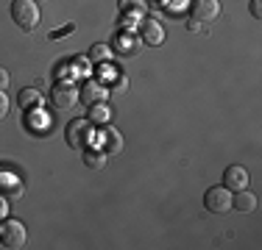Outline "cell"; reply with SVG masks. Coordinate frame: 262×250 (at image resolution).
<instances>
[{
  "label": "cell",
  "instance_id": "9",
  "mask_svg": "<svg viewBox=\"0 0 262 250\" xmlns=\"http://www.w3.org/2000/svg\"><path fill=\"white\" fill-rule=\"evenodd\" d=\"M101 145H103V153H106V156H117V153L123 150V136H120V131L106 128L103 136H101Z\"/></svg>",
  "mask_w": 262,
  "mask_h": 250
},
{
  "label": "cell",
  "instance_id": "11",
  "mask_svg": "<svg viewBox=\"0 0 262 250\" xmlns=\"http://www.w3.org/2000/svg\"><path fill=\"white\" fill-rule=\"evenodd\" d=\"M142 36H145L148 45H162L165 42V28L157 20H145L142 22Z\"/></svg>",
  "mask_w": 262,
  "mask_h": 250
},
{
  "label": "cell",
  "instance_id": "14",
  "mask_svg": "<svg viewBox=\"0 0 262 250\" xmlns=\"http://www.w3.org/2000/svg\"><path fill=\"white\" fill-rule=\"evenodd\" d=\"M109 59H112V47L109 45H92L90 47V61H95V64H106Z\"/></svg>",
  "mask_w": 262,
  "mask_h": 250
},
{
  "label": "cell",
  "instance_id": "4",
  "mask_svg": "<svg viewBox=\"0 0 262 250\" xmlns=\"http://www.w3.org/2000/svg\"><path fill=\"white\" fill-rule=\"evenodd\" d=\"M76 100H78V89L73 84H67V81L53 84V89H51V106H53V109L67 111V109L76 106Z\"/></svg>",
  "mask_w": 262,
  "mask_h": 250
},
{
  "label": "cell",
  "instance_id": "7",
  "mask_svg": "<svg viewBox=\"0 0 262 250\" xmlns=\"http://www.w3.org/2000/svg\"><path fill=\"white\" fill-rule=\"evenodd\" d=\"M223 186H226V189H232V192L246 189V186H248L246 167H226V170H223Z\"/></svg>",
  "mask_w": 262,
  "mask_h": 250
},
{
  "label": "cell",
  "instance_id": "20",
  "mask_svg": "<svg viewBox=\"0 0 262 250\" xmlns=\"http://www.w3.org/2000/svg\"><path fill=\"white\" fill-rule=\"evenodd\" d=\"M6 214H9V197L0 195V220H6Z\"/></svg>",
  "mask_w": 262,
  "mask_h": 250
},
{
  "label": "cell",
  "instance_id": "15",
  "mask_svg": "<svg viewBox=\"0 0 262 250\" xmlns=\"http://www.w3.org/2000/svg\"><path fill=\"white\" fill-rule=\"evenodd\" d=\"M120 9L126 11V14H131V11H134V14H142V11H145V0H120Z\"/></svg>",
  "mask_w": 262,
  "mask_h": 250
},
{
  "label": "cell",
  "instance_id": "18",
  "mask_svg": "<svg viewBox=\"0 0 262 250\" xmlns=\"http://www.w3.org/2000/svg\"><path fill=\"white\" fill-rule=\"evenodd\" d=\"M9 106H11V100H9V95H6L3 89H0V120H3L6 114H9Z\"/></svg>",
  "mask_w": 262,
  "mask_h": 250
},
{
  "label": "cell",
  "instance_id": "17",
  "mask_svg": "<svg viewBox=\"0 0 262 250\" xmlns=\"http://www.w3.org/2000/svg\"><path fill=\"white\" fill-rule=\"evenodd\" d=\"M92 120H95V122H106V120H109V109H106L103 103H98L95 109H92Z\"/></svg>",
  "mask_w": 262,
  "mask_h": 250
},
{
  "label": "cell",
  "instance_id": "19",
  "mask_svg": "<svg viewBox=\"0 0 262 250\" xmlns=\"http://www.w3.org/2000/svg\"><path fill=\"white\" fill-rule=\"evenodd\" d=\"M9 84H11V75H9V70L6 67H0V89H9Z\"/></svg>",
  "mask_w": 262,
  "mask_h": 250
},
{
  "label": "cell",
  "instance_id": "8",
  "mask_svg": "<svg viewBox=\"0 0 262 250\" xmlns=\"http://www.w3.org/2000/svg\"><path fill=\"white\" fill-rule=\"evenodd\" d=\"M78 95L86 106H98V103H106L109 89H103V84H98V81H90V84H84V89H81Z\"/></svg>",
  "mask_w": 262,
  "mask_h": 250
},
{
  "label": "cell",
  "instance_id": "12",
  "mask_svg": "<svg viewBox=\"0 0 262 250\" xmlns=\"http://www.w3.org/2000/svg\"><path fill=\"white\" fill-rule=\"evenodd\" d=\"M232 209L243 211V214H246V211H254L257 209V197H254L248 189H240L237 195H232Z\"/></svg>",
  "mask_w": 262,
  "mask_h": 250
},
{
  "label": "cell",
  "instance_id": "1",
  "mask_svg": "<svg viewBox=\"0 0 262 250\" xmlns=\"http://www.w3.org/2000/svg\"><path fill=\"white\" fill-rule=\"evenodd\" d=\"M11 20L23 31H34L36 22H39V6L34 0H14L11 3Z\"/></svg>",
  "mask_w": 262,
  "mask_h": 250
},
{
  "label": "cell",
  "instance_id": "10",
  "mask_svg": "<svg viewBox=\"0 0 262 250\" xmlns=\"http://www.w3.org/2000/svg\"><path fill=\"white\" fill-rule=\"evenodd\" d=\"M0 195L6 197H20L23 195V181L17 178V175H0Z\"/></svg>",
  "mask_w": 262,
  "mask_h": 250
},
{
  "label": "cell",
  "instance_id": "3",
  "mask_svg": "<svg viewBox=\"0 0 262 250\" xmlns=\"http://www.w3.org/2000/svg\"><path fill=\"white\" fill-rule=\"evenodd\" d=\"M204 206H207V211L212 214H226L229 209H232V189H226V186H212L207 189V195H204Z\"/></svg>",
  "mask_w": 262,
  "mask_h": 250
},
{
  "label": "cell",
  "instance_id": "5",
  "mask_svg": "<svg viewBox=\"0 0 262 250\" xmlns=\"http://www.w3.org/2000/svg\"><path fill=\"white\" fill-rule=\"evenodd\" d=\"M90 134H92L90 120H73L67 125V145L73 150H84L90 145Z\"/></svg>",
  "mask_w": 262,
  "mask_h": 250
},
{
  "label": "cell",
  "instance_id": "16",
  "mask_svg": "<svg viewBox=\"0 0 262 250\" xmlns=\"http://www.w3.org/2000/svg\"><path fill=\"white\" fill-rule=\"evenodd\" d=\"M103 159H106V153H90V150L84 153V164L86 167H101Z\"/></svg>",
  "mask_w": 262,
  "mask_h": 250
},
{
  "label": "cell",
  "instance_id": "2",
  "mask_svg": "<svg viewBox=\"0 0 262 250\" xmlns=\"http://www.w3.org/2000/svg\"><path fill=\"white\" fill-rule=\"evenodd\" d=\"M28 239L26 234V225H23L20 220H3L0 222V245L3 247H23Z\"/></svg>",
  "mask_w": 262,
  "mask_h": 250
},
{
  "label": "cell",
  "instance_id": "21",
  "mask_svg": "<svg viewBox=\"0 0 262 250\" xmlns=\"http://www.w3.org/2000/svg\"><path fill=\"white\" fill-rule=\"evenodd\" d=\"M73 31H76V25H64V28H59V31H53V39H59V36H64V34H73Z\"/></svg>",
  "mask_w": 262,
  "mask_h": 250
},
{
  "label": "cell",
  "instance_id": "22",
  "mask_svg": "<svg viewBox=\"0 0 262 250\" xmlns=\"http://www.w3.org/2000/svg\"><path fill=\"white\" fill-rule=\"evenodd\" d=\"M251 14L257 17V20L262 17V3H259V0H251Z\"/></svg>",
  "mask_w": 262,
  "mask_h": 250
},
{
  "label": "cell",
  "instance_id": "6",
  "mask_svg": "<svg viewBox=\"0 0 262 250\" xmlns=\"http://www.w3.org/2000/svg\"><path fill=\"white\" fill-rule=\"evenodd\" d=\"M190 14L195 22H215L221 17V0H192Z\"/></svg>",
  "mask_w": 262,
  "mask_h": 250
},
{
  "label": "cell",
  "instance_id": "13",
  "mask_svg": "<svg viewBox=\"0 0 262 250\" xmlns=\"http://www.w3.org/2000/svg\"><path fill=\"white\" fill-rule=\"evenodd\" d=\"M17 100H20V106H23V109H36V106L42 103V95H39L36 89H23Z\"/></svg>",
  "mask_w": 262,
  "mask_h": 250
}]
</instances>
